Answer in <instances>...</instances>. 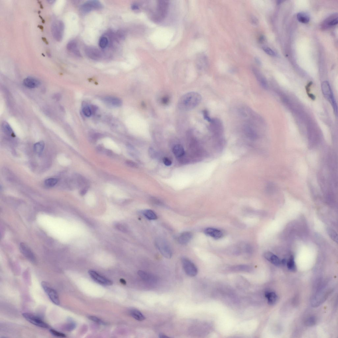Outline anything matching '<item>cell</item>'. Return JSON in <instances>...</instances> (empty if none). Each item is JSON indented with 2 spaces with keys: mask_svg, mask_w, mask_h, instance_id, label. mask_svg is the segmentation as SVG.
<instances>
[{
  "mask_svg": "<svg viewBox=\"0 0 338 338\" xmlns=\"http://www.w3.org/2000/svg\"><path fill=\"white\" fill-rule=\"evenodd\" d=\"M202 100L200 94L192 91L185 94L180 98L178 107L182 110H191L198 106Z\"/></svg>",
  "mask_w": 338,
  "mask_h": 338,
  "instance_id": "obj_1",
  "label": "cell"
},
{
  "mask_svg": "<svg viewBox=\"0 0 338 338\" xmlns=\"http://www.w3.org/2000/svg\"><path fill=\"white\" fill-rule=\"evenodd\" d=\"M155 9L151 11V17L155 22H160L163 20L167 15L169 3L167 1H158L156 3Z\"/></svg>",
  "mask_w": 338,
  "mask_h": 338,
  "instance_id": "obj_2",
  "label": "cell"
},
{
  "mask_svg": "<svg viewBox=\"0 0 338 338\" xmlns=\"http://www.w3.org/2000/svg\"><path fill=\"white\" fill-rule=\"evenodd\" d=\"M209 129L216 140L223 139L224 132V125L222 122L219 119H211L209 122Z\"/></svg>",
  "mask_w": 338,
  "mask_h": 338,
  "instance_id": "obj_3",
  "label": "cell"
},
{
  "mask_svg": "<svg viewBox=\"0 0 338 338\" xmlns=\"http://www.w3.org/2000/svg\"><path fill=\"white\" fill-rule=\"evenodd\" d=\"M321 88L324 97L331 104L335 115L337 114V108L336 102L333 96L329 83L325 81L322 83Z\"/></svg>",
  "mask_w": 338,
  "mask_h": 338,
  "instance_id": "obj_4",
  "label": "cell"
},
{
  "mask_svg": "<svg viewBox=\"0 0 338 338\" xmlns=\"http://www.w3.org/2000/svg\"><path fill=\"white\" fill-rule=\"evenodd\" d=\"M156 247L162 255L165 258H171L173 255V252L169 243L165 239L158 238L155 241Z\"/></svg>",
  "mask_w": 338,
  "mask_h": 338,
  "instance_id": "obj_5",
  "label": "cell"
},
{
  "mask_svg": "<svg viewBox=\"0 0 338 338\" xmlns=\"http://www.w3.org/2000/svg\"><path fill=\"white\" fill-rule=\"evenodd\" d=\"M64 29V23L61 20H57L52 23V33L53 37L56 41L60 42L62 40Z\"/></svg>",
  "mask_w": 338,
  "mask_h": 338,
  "instance_id": "obj_6",
  "label": "cell"
},
{
  "mask_svg": "<svg viewBox=\"0 0 338 338\" xmlns=\"http://www.w3.org/2000/svg\"><path fill=\"white\" fill-rule=\"evenodd\" d=\"M41 286L51 301L56 305H59L60 300L57 291L46 282H42Z\"/></svg>",
  "mask_w": 338,
  "mask_h": 338,
  "instance_id": "obj_7",
  "label": "cell"
},
{
  "mask_svg": "<svg viewBox=\"0 0 338 338\" xmlns=\"http://www.w3.org/2000/svg\"><path fill=\"white\" fill-rule=\"evenodd\" d=\"M182 263L183 268L186 274L190 277H194L198 273V269L196 266L191 260L184 257L182 259Z\"/></svg>",
  "mask_w": 338,
  "mask_h": 338,
  "instance_id": "obj_8",
  "label": "cell"
},
{
  "mask_svg": "<svg viewBox=\"0 0 338 338\" xmlns=\"http://www.w3.org/2000/svg\"><path fill=\"white\" fill-rule=\"evenodd\" d=\"M22 315L27 321L35 326L42 328H49L48 325L37 316L27 313H24Z\"/></svg>",
  "mask_w": 338,
  "mask_h": 338,
  "instance_id": "obj_9",
  "label": "cell"
},
{
  "mask_svg": "<svg viewBox=\"0 0 338 338\" xmlns=\"http://www.w3.org/2000/svg\"><path fill=\"white\" fill-rule=\"evenodd\" d=\"M102 5L101 3L97 1H90L84 3L81 6V11L84 13H88L91 11L101 8Z\"/></svg>",
  "mask_w": 338,
  "mask_h": 338,
  "instance_id": "obj_10",
  "label": "cell"
},
{
  "mask_svg": "<svg viewBox=\"0 0 338 338\" xmlns=\"http://www.w3.org/2000/svg\"><path fill=\"white\" fill-rule=\"evenodd\" d=\"M89 273L91 279L98 284L105 286H110L113 284L112 281L110 280L100 276L94 271L89 270Z\"/></svg>",
  "mask_w": 338,
  "mask_h": 338,
  "instance_id": "obj_11",
  "label": "cell"
},
{
  "mask_svg": "<svg viewBox=\"0 0 338 338\" xmlns=\"http://www.w3.org/2000/svg\"><path fill=\"white\" fill-rule=\"evenodd\" d=\"M20 251L24 256L32 262L36 261V257L31 250L24 243H21L20 245Z\"/></svg>",
  "mask_w": 338,
  "mask_h": 338,
  "instance_id": "obj_12",
  "label": "cell"
},
{
  "mask_svg": "<svg viewBox=\"0 0 338 338\" xmlns=\"http://www.w3.org/2000/svg\"><path fill=\"white\" fill-rule=\"evenodd\" d=\"M204 232L206 235L215 239H219L223 236L222 231L216 228H207L205 229Z\"/></svg>",
  "mask_w": 338,
  "mask_h": 338,
  "instance_id": "obj_13",
  "label": "cell"
},
{
  "mask_svg": "<svg viewBox=\"0 0 338 338\" xmlns=\"http://www.w3.org/2000/svg\"><path fill=\"white\" fill-rule=\"evenodd\" d=\"M85 51L88 57L94 60H98L101 58V53L97 48L88 47L86 49Z\"/></svg>",
  "mask_w": 338,
  "mask_h": 338,
  "instance_id": "obj_14",
  "label": "cell"
},
{
  "mask_svg": "<svg viewBox=\"0 0 338 338\" xmlns=\"http://www.w3.org/2000/svg\"><path fill=\"white\" fill-rule=\"evenodd\" d=\"M243 131L245 135L251 139H256L258 135L256 131L253 126L249 124H246L243 126Z\"/></svg>",
  "mask_w": 338,
  "mask_h": 338,
  "instance_id": "obj_15",
  "label": "cell"
},
{
  "mask_svg": "<svg viewBox=\"0 0 338 338\" xmlns=\"http://www.w3.org/2000/svg\"><path fill=\"white\" fill-rule=\"evenodd\" d=\"M264 258L275 266H279L281 264L279 258L275 255L270 252H267L264 253Z\"/></svg>",
  "mask_w": 338,
  "mask_h": 338,
  "instance_id": "obj_16",
  "label": "cell"
},
{
  "mask_svg": "<svg viewBox=\"0 0 338 338\" xmlns=\"http://www.w3.org/2000/svg\"><path fill=\"white\" fill-rule=\"evenodd\" d=\"M40 82L37 79L32 77H28L24 80V85L30 89L35 88L40 85Z\"/></svg>",
  "mask_w": 338,
  "mask_h": 338,
  "instance_id": "obj_17",
  "label": "cell"
},
{
  "mask_svg": "<svg viewBox=\"0 0 338 338\" xmlns=\"http://www.w3.org/2000/svg\"><path fill=\"white\" fill-rule=\"evenodd\" d=\"M192 237L193 234L192 232L189 231L184 232L179 235L178 238V241L180 244H186L191 241Z\"/></svg>",
  "mask_w": 338,
  "mask_h": 338,
  "instance_id": "obj_18",
  "label": "cell"
},
{
  "mask_svg": "<svg viewBox=\"0 0 338 338\" xmlns=\"http://www.w3.org/2000/svg\"><path fill=\"white\" fill-rule=\"evenodd\" d=\"M252 70L253 75H255L256 79L258 80L260 85L264 88H266L267 83L266 80L262 74L260 73L258 69L255 68H252Z\"/></svg>",
  "mask_w": 338,
  "mask_h": 338,
  "instance_id": "obj_19",
  "label": "cell"
},
{
  "mask_svg": "<svg viewBox=\"0 0 338 338\" xmlns=\"http://www.w3.org/2000/svg\"><path fill=\"white\" fill-rule=\"evenodd\" d=\"M138 274L142 279L148 282L152 283L156 282V278L153 275L142 270H139Z\"/></svg>",
  "mask_w": 338,
  "mask_h": 338,
  "instance_id": "obj_20",
  "label": "cell"
},
{
  "mask_svg": "<svg viewBox=\"0 0 338 338\" xmlns=\"http://www.w3.org/2000/svg\"><path fill=\"white\" fill-rule=\"evenodd\" d=\"M104 100L106 103L115 107H120L122 104V100L117 97H109L104 98Z\"/></svg>",
  "mask_w": 338,
  "mask_h": 338,
  "instance_id": "obj_21",
  "label": "cell"
},
{
  "mask_svg": "<svg viewBox=\"0 0 338 338\" xmlns=\"http://www.w3.org/2000/svg\"><path fill=\"white\" fill-rule=\"evenodd\" d=\"M67 48L69 51L72 52L76 56L79 57H81L80 53L75 41L72 40L69 42L67 45Z\"/></svg>",
  "mask_w": 338,
  "mask_h": 338,
  "instance_id": "obj_22",
  "label": "cell"
},
{
  "mask_svg": "<svg viewBox=\"0 0 338 338\" xmlns=\"http://www.w3.org/2000/svg\"><path fill=\"white\" fill-rule=\"evenodd\" d=\"M265 296L269 305H273L276 303L277 300V296L274 292H266L265 293Z\"/></svg>",
  "mask_w": 338,
  "mask_h": 338,
  "instance_id": "obj_23",
  "label": "cell"
},
{
  "mask_svg": "<svg viewBox=\"0 0 338 338\" xmlns=\"http://www.w3.org/2000/svg\"><path fill=\"white\" fill-rule=\"evenodd\" d=\"M131 314L132 317L137 320L142 321L145 319V317L142 312L136 309H133L131 311Z\"/></svg>",
  "mask_w": 338,
  "mask_h": 338,
  "instance_id": "obj_24",
  "label": "cell"
},
{
  "mask_svg": "<svg viewBox=\"0 0 338 338\" xmlns=\"http://www.w3.org/2000/svg\"><path fill=\"white\" fill-rule=\"evenodd\" d=\"M173 152L175 155L178 157L183 156L185 154V151L183 147L180 144H177L174 147Z\"/></svg>",
  "mask_w": 338,
  "mask_h": 338,
  "instance_id": "obj_25",
  "label": "cell"
},
{
  "mask_svg": "<svg viewBox=\"0 0 338 338\" xmlns=\"http://www.w3.org/2000/svg\"><path fill=\"white\" fill-rule=\"evenodd\" d=\"M2 127L3 131L6 134L13 137L15 136V134L14 133L13 130L11 127L8 123L6 122H3Z\"/></svg>",
  "mask_w": 338,
  "mask_h": 338,
  "instance_id": "obj_26",
  "label": "cell"
},
{
  "mask_svg": "<svg viewBox=\"0 0 338 338\" xmlns=\"http://www.w3.org/2000/svg\"><path fill=\"white\" fill-rule=\"evenodd\" d=\"M142 213L144 216L148 220H153L157 219L158 217L156 214L152 210L150 209L144 210Z\"/></svg>",
  "mask_w": 338,
  "mask_h": 338,
  "instance_id": "obj_27",
  "label": "cell"
},
{
  "mask_svg": "<svg viewBox=\"0 0 338 338\" xmlns=\"http://www.w3.org/2000/svg\"><path fill=\"white\" fill-rule=\"evenodd\" d=\"M297 18L299 22L304 24L308 23L310 20L309 15L305 12L298 13L297 15Z\"/></svg>",
  "mask_w": 338,
  "mask_h": 338,
  "instance_id": "obj_28",
  "label": "cell"
},
{
  "mask_svg": "<svg viewBox=\"0 0 338 338\" xmlns=\"http://www.w3.org/2000/svg\"><path fill=\"white\" fill-rule=\"evenodd\" d=\"M45 147V143L43 141H40L35 144L34 145V150L35 153L40 154L43 152Z\"/></svg>",
  "mask_w": 338,
  "mask_h": 338,
  "instance_id": "obj_29",
  "label": "cell"
},
{
  "mask_svg": "<svg viewBox=\"0 0 338 338\" xmlns=\"http://www.w3.org/2000/svg\"><path fill=\"white\" fill-rule=\"evenodd\" d=\"M286 263L287 268L289 269L292 272H295L296 270V266L293 256L290 257Z\"/></svg>",
  "mask_w": 338,
  "mask_h": 338,
  "instance_id": "obj_30",
  "label": "cell"
},
{
  "mask_svg": "<svg viewBox=\"0 0 338 338\" xmlns=\"http://www.w3.org/2000/svg\"><path fill=\"white\" fill-rule=\"evenodd\" d=\"M58 179L55 178H50L46 180L45 185L48 187H53L58 182Z\"/></svg>",
  "mask_w": 338,
  "mask_h": 338,
  "instance_id": "obj_31",
  "label": "cell"
},
{
  "mask_svg": "<svg viewBox=\"0 0 338 338\" xmlns=\"http://www.w3.org/2000/svg\"><path fill=\"white\" fill-rule=\"evenodd\" d=\"M327 232L329 236L334 241L338 242V236L336 232L332 228H327Z\"/></svg>",
  "mask_w": 338,
  "mask_h": 338,
  "instance_id": "obj_32",
  "label": "cell"
},
{
  "mask_svg": "<svg viewBox=\"0 0 338 338\" xmlns=\"http://www.w3.org/2000/svg\"><path fill=\"white\" fill-rule=\"evenodd\" d=\"M316 319L314 316H310L305 320V324L308 326H312L315 324Z\"/></svg>",
  "mask_w": 338,
  "mask_h": 338,
  "instance_id": "obj_33",
  "label": "cell"
},
{
  "mask_svg": "<svg viewBox=\"0 0 338 338\" xmlns=\"http://www.w3.org/2000/svg\"><path fill=\"white\" fill-rule=\"evenodd\" d=\"M108 39L106 37H101L100 40L99 45L100 47L103 49L105 48L108 45Z\"/></svg>",
  "mask_w": 338,
  "mask_h": 338,
  "instance_id": "obj_34",
  "label": "cell"
},
{
  "mask_svg": "<svg viewBox=\"0 0 338 338\" xmlns=\"http://www.w3.org/2000/svg\"><path fill=\"white\" fill-rule=\"evenodd\" d=\"M76 327V324L71 321H70L65 326V328L66 330L68 331H71L75 329Z\"/></svg>",
  "mask_w": 338,
  "mask_h": 338,
  "instance_id": "obj_35",
  "label": "cell"
},
{
  "mask_svg": "<svg viewBox=\"0 0 338 338\" xmlns=\"http://www.w3.org/2000/svg\"><path fill=\"white\" fill-rule=\"evenodd\" d=\"M328 22L327 23L328 26H332L336 25L338 23V18L337 17H333V18L332 17H330V18L327 19Z\"/></svg>",
  "mask_w": 338,
  "mask_h": 338,
  "instance_id": "obj_36",
  "label": "cell"
},
{
  "mask_svg": "<svg viewBox=\"0 0 338 338\" xmlns=\"http://www.w3.org/2000/svg\"><path fill=\"white\" fill-rule=\"evenodd\" d=\"M84 114L87 117H90L92 114L90 107L87 106L84 107L82 110Z\"/></svg>",
  "mask_w": 338,
  "mask_h": 338,
  "instance_id": "obj_37",
  "label": "cell"
},
{
  "mask_svg": "<svg viewBox=\"0 0 338 338\" xmlns=\"http://www.w3.org/2000/svg\"><path fill=\"white\" fill-rule=\"evenodd\" d=\"M50 332L53 335L56 336L60 337H66L65 334L58 332L57 330L54 329L50 330Z\"/></svg>",
  "mask_w": 338,
  "mask_h": 338,
  "instance_id": "obj_38",
  "label": "cell"
},
{
  "mask_svg": "<svg viewBox=\"0 0 338 338\" xmlns=\"http://www.w3.org/2000/svg\"><path fill=\"white\" fill-rule=\"evenodd\" d=\"M233 269L238 270L248 271L251 269V267L248 266L239 265L234 267Z\"/></svg>",
  "mask_w": 338,
  "mask_h": 338,
  "instance_id": "obj_39",
  "label": "cell"
},
{
  "mask_svg": "<svg viewBox=\"0 0 338 338\" xmlns=\"http://www.w3.org/2000/svg\"><path fill=\"white\" fill-rule=\"evenodd\" d=\"M88 318L91 321H93L100 324L105 325V323L103 321H102L100 319L96 317L93 316H88Z\"/></svg>",
  "mask_w": 338,
  "mask_h": 338,
  "instance_id": "obj_40",
  "label": "cell"
},
{
  "mask_svg": "<svg viewBox=\"0 0 338 338\" xmlns=\"http://www.w3.org/2000/svg\"><path fill=\"white\" fill-rule=\"evenodd\" d=\"M263 50L267 54L269 55L275 56L277 55L275 52H274L272 49L269 47H264L263 48Z\"/></svg>",
  "mask_w": 338,
  "mask_h": 338,
  "instance_id": "obj_41",
  "label": "cell"
},
{
  "mask_svg": "<svg viewBox=\"0 0 338 338\" xmlns=\"http://www.w3.org/2000/svg\"><path fill=\"white\" fill-rule=\"evenodd\" d=\"M164 164L167 166H170L172 164V162L169 158L165 157L163 159Z\"/></svg>",
  "mask_w": 338,
  "mask_h": 338,
  "instance_id": "obj_42",
  "label": "cell"
},
{
  "mask_svg": "<svg viewBox=\"0 0 338 338\" xmlns=\"http://www.w3.org/2000/svg\"><path fill=\"white\" fill-rule=\"evenodd\" d=\"M203 115L204 118H205L206 120L209 122L211 121V119L212 118H211L210 117L209 113L207 111H205L203 112Z\"/></svg>",
  "mask_w": 338,
  "mask_h": 338,
  "instance_id": "obj_43",
  "label": "cell"
},
{
  "mask_svg": "<svg viewBox=\"0 0 338 338\" xmlns=\"http://www.w3.org/2000/svg\"><path fill=\"white\" fill-rule=\"evenodd\" d=\"M126 164L128 166L132 167H137V165L134 162L129 160L126 161Z\"/></svg>",
  "mask_w": 338,
  "mask_h": 338,
  "instance_id": "obj_44",
  "label": "cell"
},
{
  "mask_svg": "<svg viewBox=\"0 0 338 338\" xmlns=\"http://www.w3.org/2000/svg\"><path fill=\"white\" fill-rule=\"evenodd\" d=\"M88 187H84L81 190L80 194L81 195L84 196L86 194L88 191Z\"/></svg>",
  "mask_w": 338,
  "mask_h": 338,
  "instance_id": "obj_45",
  "label": "cell"
},
{
  "mask_svg": "<svg viewBox=\"0 0 338 338\" xmlns=\"http://www.w3.org/2000/svg\"><path fill=\"white\" fill-rule=\"evenodd\" d=\"M252 23L254 25H256L258 23V20L255 17H252L251 18Z\"/></svg>",
  "mask_w": 338,
  "mask_h": 338,
  "instance_id": "obj_46",
  "label": "cell"
},
{
  "mask_svg": "<svg viewBox=\"0 0 338 338\" xmlns=\"http://www.w3.org/2000/svg\"><path fill=\"white\" fill-rule=\"evenodd\" d=\"M101 135L99 134H95L93 135L92 138L93 140H96L100 138Z\"/></svg>",
  "mask_w": 338,
  "mask_h": 338,
  "instance_id": "obj_47",
  "label": "cell"
},
{
  "mask_svg": "<svg viewBox=\"0 0 338 338\" xmlns=\"http://www.w3.org/2000/svg\"><path fill=\"white\" fill-rule=\"evenodd\" d=\"M139 8V6L136 4H133L132 6V9L133 10H138Z\"/></svg>",
  "mask_w": 338,
  "mask_h": 338,
  "instance_id": "obj_48",
  "label": "cell"
},
{
  "mask_svg": "<svg viewBox=\"0 0 338 338\" xmlns=\"http://www.w3.org/2000/svg\"><path fill=\"white\" fill-rule=\"evenodd\" d=\"M42 40H43V42H44L45 43H46V44L47 45H48L49 44L48 42L47 41V40H46V38L45 37H42Z\"/></svg>",
  "mask_w": 338,
  "mask_h": 338,
  "instance_id": "obj_49",
  "label": "cell"
},
{
  "mask_svg": "<svg viewBox=\"0 0 338 338\" xmlns=\"http://www.w3.org/2000/svg\"><path fill=\"white\" fill-rule=\"evenodd\" d=\"M159 337L160 338H164L168 337L166 335H164V334H161L159 335Z\"/></svg>",
  "mask_w": 338,
  "mask_h": 338,
  "instance_id": "obj_50",
  "label": "cell"
},
{
  "mask_svg": "<svg viewBox=\"0 0 338 338\" xmlns=\"http://www.w3.org/2000/svg\"><path fill=\"white\" fill-rule=\"evenodd\" d=\"M120 282L123 284L126 285V281L125 280H124V279H120Z\"/></svg>",
  "mask_w": 338,
  "mask_h": 338,
  "instance_id": "obj_51",
  "label": "cell"
},
{
  "mask_svg": "<svg viewBox=\"0 0 338 338\" xmlns=\"http://www.w3.org/2000/svg\"><path fill=\"white\" fill-rule=\"evenodd\" d=\"M103 147L100 146H99L97 148V150L99 151H101L102 150H103Z\"/></svg>",
  "mask_w": 338,
  "mask_h": 338,
  "instance_id": "obj_52",
  "label": "cell"
},
{
  "mask_svg": "<svg viewBox=\"0 0 338 338\" xmlns=\"http://www.w3.org/2000/svg\"><path fill=\"white\" fill-rule=\"evenodd\" d=\"M255 60L256 62H257V63H258V64H260V62L259 59H258V58H255Z\"/></svg>",
  "mask_w": 338,
  "mask_h": 338,
  "instance_id": "obj_53",
  "label": "cell"
},
{
  "mask_svg": "<svg viewBox=\"0 0 338 338\" xmlns=\"http://www.w3.org/2000/svg\"><path fill=\"white\" fill-rule=\"evenodd\" d=\"M55 2V1H48V2H49V3H50V4H52V3H53Z\"/></svg>",
  "mask_w": 338,
  "mask_h": 338,
  "instance_id": "obj_54",
  "label": "cell"
},
{
  "mask_svg": "<svg viewBox=\"0 0 338 338\" xmlns=\"http://www.w3.org/2000/svg\"><path fill=\"white\" fill-rule=\"evenodd\" d=\"M38 27H40V29L41 30H43V26H41V25H39V26H38Z\"/></svg>",
  "mask_w": 338,
  "mask_h": 338,
  "instance_id": "obj_55",
  "label": "cell"
}]
</instances>
